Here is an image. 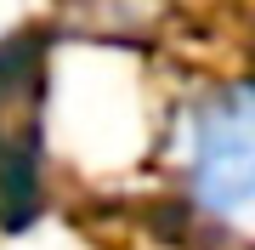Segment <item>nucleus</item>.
Instances as JSON below:
<instances>
[{"instance_id": "1", "label": "nucleus", "mask_w": 255, "mask_h": 250, "mask_svg": "<svg viewBox=\"0 0 255 250\" xmlns=\"http://www.w3.org/2000/svg\"><path fill=\"white\" fill-rule=\"evenodd\" d=\"M187 182H193V199L221 222L255 216V85L216 91L193 114Z\"/></svg>"}]
</instances>
